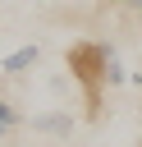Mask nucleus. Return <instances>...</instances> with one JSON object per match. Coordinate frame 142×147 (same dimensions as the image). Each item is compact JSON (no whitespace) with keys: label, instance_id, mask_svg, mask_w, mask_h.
<instances>
[{"label":"nucleus","instance_id":"nucleus-1","mask_svg":"<svg viewBox=\"0 0 142 147\" xmlns=\"http://www.w3.org/2000/svg\"><path fill=\"white\" fill-rule=\"evenodd\" d=\"M110 51L115 46H105V41H78V46H69V74H73V83H78V92H82V106H87V119H101V106H105V64H110Z\"/></svg>","mask_w":142,"mask_h":147},{"label":"nucleus","instance_id":"nucleus-2","mask_svg":"<svg viewBox=\"0 0 142 147\" xmlns=\"http://www.w3.org/2000/svg\"><path fill=\"white\" fill-rule=\"evenodd\" d=\"M37 64H41V46L32 41V46L9 51V55L0 60V74H5V78H18V74H27V69H37Z\"/></svg>","mask_w":142,"mask_h":147},{"label":"nucleus","instance_id":"nucleus-3","mask_svg":"<svg viewBox=\"0 0 142 147\" xmlns=\"http://www.w3.org/2000/svg\"><path fill=\"white\" fill-rule=\"evenodd\" d=\"M37 133H46V138H69L73 133V115L69 110H41V115H32L27 119Z\"/></svg>","mask_w":142,"mask_h":147},{"label":"nucleus","instance_id":"nucleus-4","mask_svg":"<svg viewBox=\"0 0 142 147\" xmlns=\"http://www.w3.org/2000/svg\"><path fill=\"white\" fill-rule=\"evenodd\" d=\"M23 124H27V115H23L14 101H5V96H0V142H9V133H14V129H23Z\"/></svg>","mask_w":142,"mask_h":147},{"label":"nucleus","instance_id":"nucleus-5","mask_svg":"<svg viewBox=\"0 0 142 147\" xmlns=\"http://www.w3.org/2000/svg\"><path fill=\"white\" fill-rule=\"evenodd\" d=\"M128 83V69H124V60L110 51V64H105V87H124Z\"/></svg>","mask_w":142,"mask_h":147},{"label":"nucleus","instance_id":"nucleus-6","mask_svg":"<svg viewBox=\"0 0 142 147\" xmlns=\"http://www.w3.org/2000/svg\"><path fill=\"white\" fill-rule=\"evenodd\" d=\"M124 5H133V9H142V0H124Z\"/></svg>","mask_w":142,"mask_h":147}]
</instances>
